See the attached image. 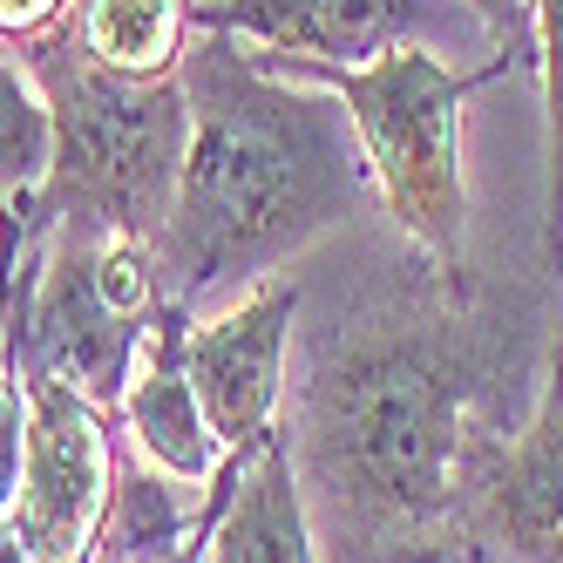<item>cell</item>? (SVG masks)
Masks as SVG:
<instances>
[{"label":"cell","mask_w":563,"mask_h":563,"mask_svg":"<svg viewBox=\"0 0 563 563\" xmlns=\"http://www.w3.org/2000/svg\"><path fill=\"white\" fill-rule=\"evenodd\" d=\"M177 82L190 102V143L170 224L156 238V272L184 306L224 278H265L306 252L319 231L353 218L374 170L333 89L292 82L218 27L184 42Z\"/></svg>","instance_id":"cell-1"},{"label":"cell","mask_w":563,"mask_h":563,"mask_svg":"<svg viewBox=\"0 0 563 563\" xmlns=\"http://www.w3.org/2000/svg\"><path fill=\"white\" fill-rule=\"evenodd\" d=\"M299 482L340 563H400L475 489V380L462 340L434 327H367L319 360L306 387Z\"/></svg>","instance_id":"cell-2"},{"label":"cell","mask_w":563,"mask_h":563,"mask_svg":"<svg viewBox=\"0 0 563 563\" xmlns=\"http://www.w3.org/2000/svg\"><path fill=\"white\" fill-rule=\"evenodd\" d=\"M27 48V68L55 115V156L34 190V224L156 245L170 224L190 143L184 82L177 75H156V82L109 75L75 27H55Z\"/></svg>","instance_id":"cell-3"},{"label":"cell","mask_w":563,"mask_h":563,"mask_svg":"<svg viewBox=\"0 0 563 563\" xmlns=\"http://www.w3.org/2000/svg\"><path fill=\"white\" fill-rule=\"evenodd\" d=\"M278 62V55H265ZM286 75L333 89L353 115V136L367 150V170L387 218L415 238V245L441 265L462 272L468 258V184H462V102L503 75L509 62L496 55L482 75H455L434 62L421 42H400L360 68H327V62H278Z\"/></svg>","instance_id":"cell-4"},{"label":"cell","mask_w":563,"mask_h":563,"mask_svg":"<svg viewBox=\"0 0 563 563\" xmlns=\"http://www.w3.org/2000/svg\"><path fill=\"white\" fill-rule=\"evenodd\" d=\"M27 387V475L14 503V530L42 563H89L115 503L109 415L55 374L21 367Z\"/></svg>","instance_id":"cell-5"},{"label":"cell","mask_w":563,"mask_h":563,"mask_svg":"<svg viewBox=\"0 0 563 563\" xmlns=\"http://www.w3.org/2000/svg\"><path fill=\"white\" fill-rule=\"evenodd\" d=\"M150 319H130V312H115L102 299V286H96V231H68L62 224L42 278H34L27 312H14L8 353H14V367L55 374L75 394H89L96 408H115V400L130 394V380H136V353H143Z\"/></svg>","instance_id":"cell-6"},{"label":"cell","mask_w":563,"mask_h":563,"mask_svg":"<svg viewBox=\"0 0 563 563\" xmlns=\"http://www.w3.org/2000/svg\"><path fill=\"white\" fill-rule=\"evenodd\" d=\"M292 319H299V286L258 278L238 306L184 333V367L197 380V400H205L224 455L238 462H252L272 441V415H278V394H286Z\"/></svg>","instance_id":"cell-7"},{"label":"cell","mask_w":563,"mask_h":563,"mask_svg":"<svg viewBox=\"0 0 563 563\" xmlns=\"http://www.w3.org/2000/svg\"><path fill=\"white\" fill-rule=\"evenodd\" d=\"M428 14L434 0H190V27L245 34L278 62H327V68H360L415 42Z\"/></svg>","instance_id":"cell-8"},{"label":"cell","mask_w":563,"mask_h":563,"mask_svg":"<svg viewBox=\"0 0 563 563\" xmlns=\"http://www.w3.org/2000/svg\"><path fill=\"white\" fill-rule=\"evenodd\" d=\"M482 522L516 563H563V333L550 346L543 394L503 455L482 468Z\"/></svg>","instance_id":"cell-9"},{"label":"cell","mask_w":563,"mask_h":563,"mask_svg":"<svg viewBox=\"0 0 563 563\" xmlns=\"http://www.w3.org/2000/svg\"><path fill=\"white\" fill-rule=\"evenodd\" d=\"M184 333H190L184 306L164 299L143 333L136 380L123 394V421L136 434V449L150 455V468H164L170 482H211L224 462V441H218L205 400H197V380L184 367Z\"/></svg>","instance_id":"cell-10"},{"label":"cell","mask_w":563,"mask_h":563,"mask_svg":"<svg viewBox=\"0 0 563 563\" xmlns=\"http://www.w3.org/2000/svg\"><path fill=\"white\" fill-rule=\"evenodd\" d=\"M211 563H319L306 482L286 441H265L252 462L224 455V503L211 530Z\"/></svg>","instance_id":"cell-11"},{"label":"cell","mask_w":563,"mask_h":563,"mask_svg":"<svg viewBox=\"0 0 563 563\" xmlns=\"http://www.w3.org/2000/svg\"><path fill=\"white\" fill-rule=\"evenodd\" d=\"M82 48L130 82L177 75L184 42H190V0H82Z\"/></svg>","instance_id":"cell-12"},{"label":"cell","mask_w":563,"mask_h":563,"mask_svg":"<svg viewBox=\"0 0 563 563\" xmlns=\"http://www.w3.org/2000/svg\"><path fill=\"white\" fill-rule=\"evenodd\" d=\"M55 156V115L34 68L0 55V190H42Z\"/></svg>","instance_id":"cell-13"},{"label":"cell","mask_w":563,"mask_h":563,"mask_svg":"<svg viewBox=\"0 0 563 563\" xmlns=\"http://www.w3.org/2000/svg\"><path fill=\"white\" fill-rule=\"evenodd\" d=\"M537 27V68H543V123H550V211H543V252L563 272V0H530Z\"/></svg>","instance_id":"cell-14"},{"label":"cell","mask_w":563,"mask_h":563,"mask_svg":"<svg viewBox=\"0 0 563 563\" xmlns=\"http://www.w3.org/2000/svg\"><path fill=\"white\" fill-rule=\"evenodd\" d=\"M21 475H27V387L0 374V516H14Z\"/></svg>","instance_id":"cell-15"},{"label":"cell","mask_w":563,"mask_h":563,"mask_svg":"<svg viewBox=\"0 0 563 563\" xmlns=\"http://www.w3.org/2000/svg\"><path fill=\"white\" fill-rule=\"evenodd\" d=\"M475 21L496 34V55L516 62H537V27H530V0H468Z\"/></svg>","instance_id":"cell-16"},{"label":"cell","mask_w":563,"mask_h":563,"mask_svg":"<svg viewBox=\"0 0 563 563\" xmlns=\"http://www.w3.org/2000/svg\"><path fill=\"white\" fill-rule=\"evenodd\" d=\"M68 14V0H0V34L8 42H42Z\"/></svg>","instance_id":"cell-17"},{"label":"cell","mask_w":563,"mask_h":563,"mask_svg":"<svg viewBox=\"0 0 563 563\" xmlns=\"http://www.w3.org/2000/svg\"><path fill=\"white\" fill-rule=\"evenodd\" d=\"M0 563H42L27 543H21V530H14V516H0Z\"/></svg>","instance_id":"cell-18"},{"label":"cell","mask_w":563,"mask_h":563,"mask_svg":"<svg viewBox=\"0 0 563 563\" xmlns=\"http://www.w3.org/2000/svg\"><path fill=\"white\" fill-rule=\"evenodd\" d=\"M170 563H197V556H190V550H184V556H170Z\"/></svg>","instance_id":"cell-19"}]
</instances>
